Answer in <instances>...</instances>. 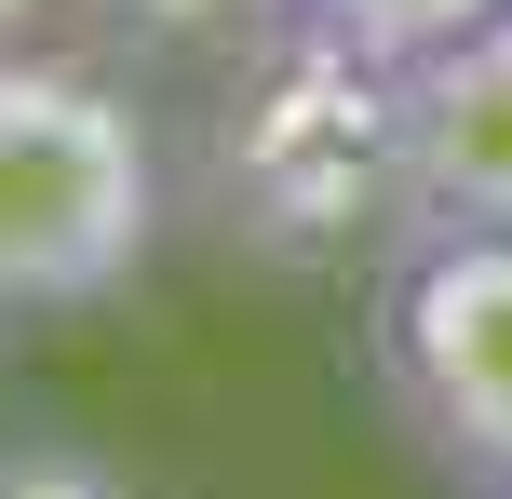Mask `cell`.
Masks as SVG:
<instances>
[{"mask_svg":"<svg viewBox=\"0 0 512 499\" xmlns=\"http://www.w3.org/2000/svg\"><path fill=\"white\" fill-rule=\"evenodd\" d=\"M162 243V135L81 54H0V338L108 311Z\"/></svg>","mask_w":512,"mask_h":499,"instance_id":"cell-1","label":"cell"},{"mask_svg":"<svg viewBox=\"0 0 512 499\" xmlns=\"http://www.w3.org/2000/svg\"><path fill=\"white\" fill-rule=\"evenodd\" d=\"M378 405L459 499H512V230L391 243L378 324H364Z\"/></svg>","mask_w":512,"mask_h":499,"instance_id":"cell-2","label":"cell"},{"mask_svg":"<svg viewBox=\"0 0 512 499\" xmlns=\"http://www.w3.org/2000/svg\"><path fill=\"white\" fill-rule=\"evenodd\" d=\"M364 162H378L391 243L432 230H512V14L418 68L364 81Z\"/></svg>","mask_w":512,"mask_h":499,"instance_id":"cell-3","label":"cell"},{"mask_svg":"<svg viewBox=\"0 0 512 499\" xmlns=\"http://www.w3.org/2000/svg\"><path fill=\"white\" fill-rule=\"evenodd\" d=\"M486 14H512V0H297V41L324 54V68H351V81H391V68H418V54L472 41Z\"/></svg>","mask_w":512,"mask_h":499,"instance_id":"cell-4","label":"cell"},{"mask_svg":"<svg viewBox=\"0 0 512 499\" xmlns=\"http://www.w3.org/2000/svg\"><path fill=\"white\" fill-rule=\"evenodd\" d=\"M81 14L122 27V41H162V54H216L243 27H297V0H81Z\"/></svg>","mask_w":512,"mask_h":499,"instance_id":"cell-5","label":"cell"},{"mask_svg":"<svg viewBox=\"0 0 512 499\" xmlns=\"http://www.w3.org/2000/svg\"><path fill=\"white\" fill-rule=\"evenodd\" d=\"M0 499H135V486L68 432H0Z\"/></svg>","mask_w":512,"mask_h":499,"instance_id":"cell-6","label":"cell"},{"mask_svg":"<svg viewBox=\"0 0 512 499\" xmlns=\"http://www.w3.org/2000/svg\"><path fill=\"white\" fill-rule=\"evenodd\" d=\"M41 14H54V0H0V54H14V41H41Z\"/></svg>","mask_w":512,"mask_h":499,"instance_id":"cell-7","label":"cell"}]
</instances>
